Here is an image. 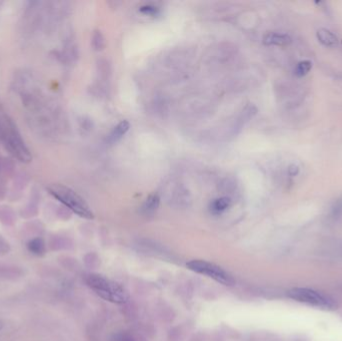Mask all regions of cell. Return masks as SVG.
I'll return each mask as SVG.
<instances>
[{"label":"cell","instance_id":"5b68a950","mask_svg":"<svg viewBox=\"0 0 342 341\" xmlns=\"http://www.w3.org/2000/svg\"><path fill=\"white\" fill-rule=\"evenodd\" d=\"M186 266L190 270L212 278L223 285L232 286L235 284V279L232 277V275L214 263L205 260H191L187 262Z\"/></svg>","mask_w":342,"mask_h":341},{"label":"cell","instance_id":"52a82bcc","mask_svg":"<svg viewBox=\"0 0 342 341\" xmlns=\"http://www.w3.org/2000/svg\"><path fill=\"white\" fill-rule=\"evenodd\" d=\"M291 42V37L287 34L283 33H276V32H270L267 33L263 38V43L265 45H278L283 46L287 45Z\"/></svg>","mask_w":342,"mask_h":341},{"label":"cell","instance_id":"277c9868","mask_svg":"<svg viewBox=\"0 0 342 341\" xmlns=\"http://www.w3.org/2000/svg\"><path fill=\"white\" fill-rule=\"evenodd\" d=\"M287 296L297 302L323 310H334L337 307L333 298L322 293V292L310 288H292L287 291Z\"/></svg>","mask_w":342,"mask_h":341},{"label":"cell","instance_id":"4fadbf2b","mask_svg":"<svg viewBox=\"0 0 342 341\" xmlns=\"http://www.w3.org/2000/svg\"><path fill=\"white\" fill-rule=\"evenodd\" d=\"M312 67V63L309 61V60H303V61H300L297 66L295 67V74L297 76H304L306 75L310 69Z\"/></svg>","mask_w":342,"mask_h":341},{"label":"cell","instance_id":"5bb4252c","mask_svg":"<svg viewBox=\"0 0 342 341\" xmlns=\"http://www.w3.org/2000/svg\"><path fill=\"white\" fill-rule=\"evenodd\" d=\"M140 13L144 14V15H147V16H157L160 13V10L158 7L151 5V4H147V5H143L139 8Z\"/></svg>","mask_w":342,"mask_h":341},{"label":"cell","instance_id":"30bf717a","mask_svg":"<svg viewBox=\"0 0 342 341\" xmlns=\"http://www.w3.org/2000/svg\"><path fill=\"white\" fill-rule=\"evenodd\" d=\"M27 249L34 255L42 256L45 253V242L40 237L33 238L27 243Z\"/></svg>","mask_w":342,"mask_h":341},{"label":"cell","instance_id":"7a4b0ae2","mask_svg":"<svg viewBox=\"0 0 342 341\" xmlns=\"http://www.w3.org/2000/svg\"><path fill=\"white\" fill-rule=\"evenodd\" d=\"M87 285L95 293L106 301L122 304L128 301V292L118 283L100 274H89L86 276Z\"/></svg>","mask_w":342,"mask_h":341},{"label":"cell","instance_id":"3957f363","mask_svg":"<svg viewBox=\"0 0 342 341\" xmlns=\"http://www.w3.org/2000/svg\"><path fill=\"white\" fill-rule=\"evenodd\" d=\"M48 192L72 212L85 219H92L93 213L85 200L70 187L53 183L47 187Z\"/></svg>","mask_w":342,"mask_h":341},{"label":"cell","instance_id":"8fae6325","mask_svg":"<svg viewBox=\"0 0 342 341\" xmlns=\"http://www.w3.org/2000/svg\"><path fill=\"white\" fill-rule=\"evenodd\" d=\"M230 205H231V199L227 196H223L212 201L210 205V210L215 214H219L225 211L226 209H228Z\"/></svg>","mask_w":342,"mask_h":341},{"label":"cell","instance_id":"8992f818","mask_svg":"<svg viewBox=\"0 0 342 341\" xmlns=\"http://www.w3.org/2000/svg\"><path fill=\"white\" fill-rule=\"evenodd\" d=\"M130 128V123L127 120H122L120 121L114 128L113 130L110 132V134L108 135L107 141L110 144H114L116 142H118L129 130Z\"/></svg>","mask_w":342,"mask_h":341},{"label":"cell","instance_id":"9a60e30c","mask_svg":"<svg viewBox=\"0 0 342 341\" xmlns=\"http://www.w3.org/2000/svg\"><path fill=\"white\" fill-rule=\"evenodd\" d=\"M298 172H299V168H298L297 165L293 164V165H290V166H289V168H288V173H289V175H291V176H295V175L298 174Z\"/></svg>","mask_w":342,"mask_h":341},{"label":"cell","instance_id":"6da1fadb","mask_svg":"<svg viewBox=\"0 0 342 341\" xmlns=\"http://www.w3.org/2000/svg\"><path fill=\"white\" fill-rule=\"evenodd\" d=\"M0 139L2 140L9 152L19 161L24 163L31 161V153L19 131L13 121L4 113L0 114Z\"/></svg>","mask_w":342,"mask_h":341},{"label":"cell","instance_id":"9c48e42d","mask_svg":"<svg viewBox=\"0 0 342 341\" xmlns=\"http://www.w3.org/2000/svg\"><path fill=\"white\" fill-rule=\"evenodd\" d=\"M159 204H160V196L157 193H152L144 201L142 205V211L146 214L153 213L154 211L157 210Z\"/></svg>","mask_w":342,"mask_h":341},{"label":"cell","instance_id":"ba28073f","mask_svg":"<svg viewBox=\"0 0 342 341\" xmlns=\"http://www.w3.org/2000/svg\"><path fill=\"white\" fill-rule=\"evenodd\" d=\"M317 39L319 40L320 43H322L324 46L328 47H333L337 45L338 43V38L335 34H333L330 30L325 29V28H320L316 32Z\"/></svg>","mask_w":342,"mask_h":341},{"label":"cell","instance_id":"7c38bea8","mask_svg":"<svg viewBox=\"0 0 342 341\" xmlns=\"http://www.w3.org/2000/svg\"><path fill=\"white\" fill-rule=\"evenodd\" d=\"M92 47L95 51H101L105 47V37L100 30H95L92 34Z\"/></svg>","mask_w":342,"mask_h":341},{"label":"cell","instance_id":"2e32d148","mask_svg":"<svg viewBox=\"0 0 342 341\" xmlns=\"http://www.w3.org/2000/svg\"><path fill=\"white\" fill-rule=\"evenodd\" d=\"M2 328H3V322H2L1 320H0V331L2 330Z\"/></svg>","mask_w":342,"mask_h":341}]
</instances>
